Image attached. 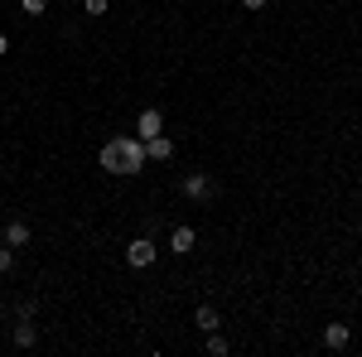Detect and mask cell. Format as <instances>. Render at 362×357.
Wrapping results in <instances>:
<instances>
[{"label": "cell", "instance_id": "2e32d148", "mask_svg": "<svg viewBox=\"0 0 362 357\" xmlns=\"http://www.w3.org/2000/svg\"><path fill=\"white\" fill-rule=\"evenodd\" d=\"M34 314H39V304H34V300H20V304H15V319H34Z\"/></svg>", "mask_w": 362, "mask_h": 357}, {"label": "cell", "instance_id": "7c38bea8", "mask_svg": "<svg viewBox=\"0 0 362 357\" xmlns=\"http://www.w3.org/2000/svg\"><path fill=\"white\" fill-rule=\"evenodd\" d=\"M203 338H208V353H213V357H227V353H232V343L223 338V329H218V333H203Z\"/></svg>", "mask_w": 362, "mask_h": 357}, {"label": "cell", "instance_id": "d6986e66", "mask_svg": "<svg viewBox=\"0 0 362 357\" xmlns=\"http://www.w3.org/2000/svg\"><path fill=\"white\" fill-rule=\"evenodd\" d=\"M358 237H362V222H358Z\"/></svg>", "mask_w": 362, "mask_h": 357}, {"label": "cell", "instance_id": "30bf717a", "mask_svg": "<svg viewBox=\"0 0 362 357\" xmlns=\"http://www.w3.org/2000/svg\"><path fill=\"white\" fill-rule=\"evenodd\" d=\"M10 343H15V348H39V324H34V319H20L15 333H10Z\"/></svg>", "mask_w": 362, "mask_h": 357}, {"label": "cell", "instance_id": "277c9868", "mask_svg": "<svg viewBox=\"0 0 362 357\" xmlns=\"http://www.w3.org/2000/svg\"><path fill=\"white\" fill-rule=\"evenodd\" d=\"M0 242H5V247H29V242H34V227H29L25 218H15V222H5V232H0Z\"/></svg>", "mask_w": 362, "mask_h": 357}, {"label": "cell", "instance_id": "5b68a950", "mask_svg": "<svg viewBox=\"0 0 362 357\" xmlns=\"http://www.w3.org/2000/svg\"><path fill=\"white\" fill-rule=\"evenodd\" d=\"M194 247H198V232L189 227V222H179V227L169 232V251H174V256H189Z\"/></svg>", "mask_w": 362, "mask_h": 357}, {"label": "cell", "instance_id": "7a4b0ae2", "mask_svg": "<svg viewBox=\"0 0 362 357\" xmlns=\"http://www.w3.org/2000/svg\"><path fill=\"white\" fill-rule=\"evenodd\" d=\"M116 145H121V174L131 179V174H140V169L150 165V155H145V140L140 136H116Z\"/></svg>", "mask_w": 362, "mask_h": 357}, {"label": "cell", "instance_id": "ffe728a7", "mask_svg": "<svg viewBox=\"0 0 362 357\" xmlns=\"http://www.w3.org/2000/svg\"><path fill=\"white\" fill-rule=\"evenodd\" d=\"M0 314H5V304H0Z\"/></svg>", "mask_w": 362, "mask_h": 357}, {"label": "cell", "instance_id": "3957f363", "mask_svg": "<svg viewBox=\"0 0 362 357\" xmlns=\"http://www.w3.org/2000/svg\"><path fill=\"white\" fill-rule=\"evenodd\" d=\"M155 256H160L155 237H131V242H126V266H136V271H150Z\"/></svg>", "mask_w": 362, "mask_h": 357}, {"label": "cell", "instance_id": "6da1fadb", "mask_svg": "<svg viewBox=\"0 0 362 357\" xmlns=\"http://www.w3.org/2000/svg\"><path fill=\"white\" fill-rule=\"evenodd\" d=\"M179 193H184L189 203H208V198H218V184H213L208 169H189V174L179 179Z\"/></svg>", "mask_w": 362, "mask_h": 357}, {"label": "cell", "instance_id": "4fadbf2b", "mask_svg": "<svg viewBox=\"0 0 362 357\" xmlns=\"http://www.w3.org/2000/svg\"><path fill=\"white\" fill-rule=\"evenodd\" d=\"M107 10H112V0H83V15H92V20L107 15Z\"/></svg>", "mask_w": 362, "mask_h": 357}, {"label": "cell", "instance_id": "9c48e42d", "mask_svg": "<svg viewBox=\"0 0 362 357\" xmlns=\"http://www.w3.org/2000/svg\"><path fill=\"white\" fill-rule=\"evenodd\" d=\"M194 329L198 333H218V329H223V314H218L213 304H198V309H194Z\"/></svg>", "mask_w": 362, "mask_h": 357}, {"label": "cell", "instance_id": "52a82bcc", "mask_svg": "<svg viewBox=\"0 0 362 357\" xmlns=\"http://www.w3.org/2000/svg\"><path fill=\"white\" fill-rule=\"evenodd\" d=\"M145 155H150V165H169V160H174V140H169L165 131L150 136V140H145Z\"/></svg>", "mask_w": 362, "mask_h": 357}, {"label": "cell", "instance_id": "5bb4252c", "mask_svg": "<svg viewBox=\"0 0 362 357\" xmlns=\"http://www.w3.org/2000/svg\"><path fill=\"white\" fill-rule=\"evenodd\" d=\"M10 271H15V247L0 242V275H10Z\"/></svg>", "mask_w": 362, "mask_h": 357}, {"label": "cell", "instance_id": "ac0fdd59", "mask_svg": "<svg viewBox=\"0 0 362 357\" xmlns=\"http://www.w3.org/2000/svg\"><path fill=\"white\" fill-rule=\"evenodd\" d=\"M10 54V34H0V58Z\"/></svg>", "mask_w": 362, "mask_h": 357}, {"label": "cell", "instance_id": "9a60e30c", "mask_svg": "<svg viewBox=\"0 0 362 357\" xmlns=\"http://www.w3.org/2000/svg\"><path fill=\"white\" fill-rule=\"evenodd\" d=\"M25 15H49V0H20Z\"/></svg>", "mask_w": 362, "mask_h": 357}, {"label": "cell", "instance_id": "44dd1931", "mask_svg": "<svg viewBox=\"0 0 362 357\" xmlns=\"http://www.w3.org/2000/svg\"><path fill=\"white\" fill-rule=\"evenodd\" d=\"M112 5H116V0H112Z\"/></svg>", "mask_w": 362, "mask_h": 357}, {"label": "cell", "instance_id": "e0dca14e", "mask_svg": "<svg viewBox=\"0 0 362 357\" xmlns=\"http://www.w3.org/2000/svg\"><path fill=\"white\" fill-rule=\"evenodd\" d=\"M266 5H271V0H242V10H251V15H256V10H266Z\"/></svg>", "mask_w": 362, "mask_h": 357}, {"label": "cell", "instance_id": "ba28073f", "mask_svg": "<svg viewBox=\"0 0 362 357\" xmlns=\"http://www.w3.org/2000/svg\"><path fill=\"white\" fill-rule=\"evenodd\" d=\"M348 343H353V329L348 324H324V348L329 353H348Z\"/></svg>", "mask_w": 362, "mask_h": 357}, {"label": "cell", "instance_id": "8fae6325", "mask_svg": "<svg viewBox=\"0 0 362 357\" xmlns=\"http://www.w3.org/2000/svg\"><path fill=\"white\" fill-rule=\"evenodd\" d=\"M97 165L107 169V174H121V145H116V140H107V145L97 150Z\"/></svg>", "mask_w": 362, "mask_h": 357}, {"label": "cell", "instance_id": "8992f818", "mask_svg": "<svg viewBox=\"0 0 362 357\" xmlns=\"http://www.w3.org/2000/svg\"><path fill=\"white\" fill-rule=\"evenodd\" d=\"M160 131H165V116H160V107H145V111L136 116V136L150 140V136H160Z\"/></svg>", "mask_w": 362, "mask_h": 357}]
</instances>
